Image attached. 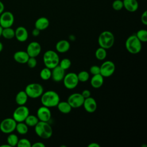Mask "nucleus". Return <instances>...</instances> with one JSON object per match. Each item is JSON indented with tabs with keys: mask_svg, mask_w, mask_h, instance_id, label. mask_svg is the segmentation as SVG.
Returning a JSON list of instances; mask_svg holds the SVG:
<instances>
[{
	"mask_svg": "<svg viewBox=\"0 0 147 147\" xmlns=\"http://www.w3.org/2000/svg\"><path fill=\"white\" fill-rule=\"evenodd\" d=\"M60 102V96L55 91L49 90L43 92L41 96V102L42 106L47 107H54L57 106Z\"/></svg>",
	"mask_w": 147,
	"mask_h": 147,
	"instance_id": "obj_1",
	"label": "nucleus"
},
{
	"mask_svg": "<svg viewBox=\"0 0 147 147\" xmlns=\"http://www.w3.org/2000/svg\"><path fill=\"white\" fill-rule=\"evenodd\" d=\"M34 131L38 137L43 139L51 138L53 134L52 128L48 122L39 121L34 126Z\"/></svg>",
	"mask_w": 147,
	"mask_h": 147,
	"instance_id": "obj_2",
	"label": "nucleus"
},
{
	"mask_svg": "<svg viewBox=\"0 0 147 147\" xmlns=\"http://www.w3.org/2000/svg\"><path fill=\"white\" fill-rule=\"evenodd\" d=\"M98 41L100 47L107 49L113 46L115 41V37L111 32L105 30L99 34Z\"/></svg>",
	"mask_w": 147,
	"mask_h": 147,
	"instance_id": "obj_3",
	"label": "nucleus"
},
{
	"mask_svg": "<svg viewBox=\"0 0 147 147\" xmlns=\"http://www.w3.org/2000/svg\"><path fill=\"white\" fill-rule=\"evenodd\" d=\"M126 50L131 54L138 53L142 49V42L138 40L136 34L128 37L125 42Z\"/></svg>",
	"mask_w": 147,
	"mask_h": 147,
	"instance_id": "obj_4",
	"label": "nucleus"
},
{
	"mask_svg": "<svg viewBox=\"0 0 147 147\" xmlns=\"http://www.w3.org/2000/svg\"><path fill=\"white\" fill-rule=\"evenodd\" d=\"M43 61L46 67L52 69L59 65L60 58L55 51L48 50L43 55Z\"/></svg>",
	"mask_w": 147,
	"mask_h": 147,
	"instance_id": "obj_5",
	"label": "nucleus"
},
{
	"mask_svg": "<svg viewBox=\"0 0 147 147\" xmlns=\"http://www.w3.org/2000/svg\"><path fill=\"white\" fill-rule=\"evenodd\" d=\"M28 98L35 99L39 98L44 92V88L41 84L37 83H32L28 84L24 90Z\"/></svg>",
	"mask_w": 147,
	"mask_h": 147,
	"instance_id": "obj_6",
	"label": "nucleus"
},
{
	"mask_svg": "<svg viewBox=\"0 0 147 147\" xmlns=\"http://www.w3.org/2000/svg\"><path fill=\"white\" fill-rule=\"evenodd\" d=\"M17 122L13 118H6L0 123V130L5 134H10L16 130Z\"/></svg>",
	"mask_w": 147,
	"mask_h": 147,
	"instance_id": "obj_7",
	"label": "nucleus"
},
{
	"mask_svg": "<svg viewBox=\"0 0 147 147\" xmlns=\"http://www.w3.org/2000/svg\"><path fill=\"white\" fill-rule=\"evenodd\" d=\"M63 80L65 87L69 90H72L76 87L79 82L77 74L75 72H69L65 74Z\"/></svg>",
	"mask_w": 147,
	"mask_h": 147,
	"instance_id": "obj_8",
	"label": "nucleus"
},
{
	"mask_svg": "<svg viewBox=\"0 0 147 147\" xmlns=\"http://www.w3.org/2000/svg\"><path fill=\"white\" fill-rule=\"evenodd\" d=\"M29 114V110L28 107L21 105L17 107L13 113V118L17 122H24L26 118Z\"/></svg>",
	"mask_w": 147,
	"mask_h": 147,
	"instance_id": "obj_9",
	"label": "nucleus"
},
{
	"mask_svg": "<svg viewBox=\"0 0 147 147\" xmlns=\"http://www.w3.org/2000/svg\"><path fill=\"white\" fill-rule=\"evenodd\" d=\"M115 64L110 60H107L103 62L100 67V74L103 77H110L115 72Z\"/></svg>",
	"mask_w": 147,
	"mask_h": 147,
	"instance_id": "obj_10",
	"label": "nucleus"
},
{
	"mask_svg": "<svg viewBox=\"0 0 147 147\" xmlns=\"http://www.w3.org/2000/svg\"><path fill=\"white\" fill-rule=\"evenodd\" d=\"M14 22L13 14L9 11H3L0 14V25L2 28L11 27Z\"/></svg>",
	"mask_w": 147,
	"mask_h": 147,
	"instance_id": "obj_11",
	"label": "nucleus"
},
{
	"mask_svg": "<svg viewBox=\"0 0 147 147\" xmlns=\"http://www.w3.org/2000/svg\"><path fill=\"white\" fill-rule=\"evenodd\" d=\"M84 100L81 93H74L68 96L67 102L72 108H79L83 106Z\"/></svg>",
	"mask_w": 147,
	"mask_h": 147,
	"instance_id": "obj_12",
	"label": "nucleus"
},
{
	"mask_svg": "<svg viewBox=\"0 0 147 147\" xmlns=\"http://www.w3.org/2000/svg\"><path fill=\"white\" fill-rule=\"evenodd\" d=\"M37 117L40 121L48 122L51 118V111L49 107L42 106L37 111Z\"/></svg>",
	"mask_w": 147,
	"mask_h": 147,
	"instance_id": "obj_13",
	"label": "nucleus"
},
{
	"mask_svg": "<svg viewBox=\"0 0 147 147\" xmlns=\"http://www.w3.org/2000/svg\"><path fill=\"white\" fill-rule=\"evenodd\" d=\"M41 51L40 44L37 41H32L30 42L26 48V52L29 57H36L39 55Z\"/></svg>",
	"mask_w": 147,
	"mask_h": 147,
	"instance_id": "obj_14",
	"label": "nucleus"
},
{
	"mask_svg": "<svg viewBox=\"0 0 147 147\" xmlns=\"http://www.w3.org/2000/svg\"><path fill=\"white\" fill-rule=\"evenodd\" d=\"M83 106L85 110L89 113L95 112L97 109L96 102L95 99L91 96L84 99Z\"/></svg>",
	"mask_w": 147,
	"mask_h": 147,
	"instance_id": "obj_15",
	"label": "nucleus"
},
{
	"mask_svg": "<svg viewBox=\"0 0 147 147\" xmlns=\"http://www.w3.org/2000/svg\"><path fill=\"white\" fill-rule=\"evenodd\" d=\"M51 78L53 80L56 82L63 80L65 74V70L61 68L59 65L52 68L51 70Z\"/></svg>",
	"mask_w": 147,
	"mask_h": 147,
	"instance_id": "obj_16",
	"label": "nucleus"
},
{
	"mask_svg": "<svg viewBox=\"0 0 147 147\" xmlns=\"http://www.w3.org/2000/svg\"><path fill=\"white\" fill-rule=\"evenodd\" d=\"M20 42H25L28 38V32L27 29L22 26H18L15 30V37Z\"/></svg>",
	"mask_w": 147,
	"mask_h": 147,
	"instance_id": "obj_17",
	"label": "nucleus"
},
{
	"mask_svg": "<svg viewBox=\"0 0 147 147\" xmlns=\"http://www.w3.org/2000/svg\"><path fill=\"white\" fill-rule=\"evenodd\" d=\"M14 60L20 64L26 63L29 56L28 55L26 51H18L14 53L13 55Z\"/></svg>",
	"mask_w": 147,
	"mask_h": 147,
	"instance_id": "obj_18",
	"label": "nucleus"
},
{
	"mask_svg": "<svg viewBox=\"0 0 147 147\" xmlns=\"http://www.w3.org/2000/svg\"><path fill=\"white\" fill-rule=\"evenodd\" d=\"M123 7L128 11L133 13L138 8V2L137 0H123Z\"/></svg>",
	"mask_w": 147,
	"mask_h": 147,
	"instance_id": "obj_19",
	"label": "nucleus"
},
{
	"mask_svg": "<svg viewBox=\"0 0 147 147\" xmlns=\"http://www.w3.org/2000/svg\"><path fill=\"white\" fill-rule=\"evenodd\" d=\"M49 25V20L45 17H41L36 20L34 23V27L41 30L46 29Z\"/></svg>",
	"mask_w": 147,
	"mask_h": 147,
	"instance_id": "obj_20",
	"label": "nucleus"
},
{
	"mask_svg": "<svg viewBox=\"0 0 147 147\" xmlns=\"http://www.w3.org/2000/svg\"><path fill=\"white\" fill-rule=\"evenodd\" d=\"M70 48V43L66 40L59 41L56 44V49L58 52L65 53Z\"/></svg>",
	"mask_w": 147,
	"mask_h": 147,
	"instance_id": "obj_21",
	"label": "nucleus"
},
{
	"mask_svg": "<svg viewBox=\"0 0 147 147\" xmlns=\"http://www.w3.org/2000/svg\"><path fill=\"white\" fill-rule=\"evenodd\" d=\"M104 77L100 74L94 75L92 77L90 80V84L91 86L94 88H99L101 87L104 82Z\"/></svg>",
	"mask_w": 147,
	"mask_h": 147,
	"instance_id": "obj_22",
	"label": "nucleus"
},
{
	"mask_svg": "<svg viewBox=\"0 0 147 147\" xmlns=\"http://www.w3.org/2000/svg\"><path fill=\"white\" fill-rule=\"evenodd\" d=\"M28 96L25 91H19L16 95L15 100L16 103L19 105H25L27 102Z\"/></svg>",
	"mask_w": 147,
	"mask_h": 147,
	"instance_id": "obj_23",
	"label": "nucleus"
},
{
	"mask_svg": "<svg viewBox=\"0 0 147 147\" xmlns=\"http://www.w3.org/2000/svg\"><path fill=\"white\" fill-rule=\"evenodd\" d=\"M56 107H57L59 111L63 114L69 113L72 109L67 101L59 102Z\"/></svg>",
	"mask_w": 147,
	"mask_h": 147,
	"instance_id": "obj_24",
	"label": "nucleus"
},
{
	"mask_svg": "<svg viewBox=\"0 0 147 147\" xmlns=\"http://www.w3.org/2000/svg\"><path fill=\"white\" fill-rule=\"evenodd\" d=\"M1 36L6 39H12L15 37V30L11 27L2 28Z\"/></svg>",
	"mask_w": 147,
	"mask_h": 147,
	"instance_id": "obj_25",
	"label": "nucleus"
},
{
	"mask_svg": "<svg viewBox=\"0 0 147 147\" xmlns=\"http://www.w3.org/2000/svg\"><path fill=\"white\" fill-rule=\"evenodd\" d=\"M16 130L21 135H25L28 131V126L24 122H17Z\"/></svg>",
	"mask_w": 147,
	"mask_h": 147,
	"instance_id": "obj_26",
	"label": "nucleus"
},
{
	"mask_svg": "<svg viewBox=\"0 0 147 147\" xmlns=\"http://www.w3.org/2000/svg\"><path fill=\"white\" fill-rule=\"evenodd\" d=\"M39 120L37 116L34 115H30L29 114L28 116L26 118L24 122L28 126L30 127L35 126V125L38 122Z\"/></svg>",
	"mask_w": 147,
	"mask_h": 147,
	"instance_id": "obj_27",
	"label": "nucleus"
},
{
	"mask_svg": "<svg viewBox=\"0 0 147 147\" xmlns=\"http://www.w3.org/2000/svg\"><path fill=\"white\" fill-rule=\"evenodd\" d=\"M18 140V137L16 134L11 133L9 134L7 137V143L10 145V147L16 146L17 145Z\"/></svg>",
	"mask_w": 147,
	"mask_h": 147,
	"instance_id": "obj_28",
	"label": "nucleus"
},
{
	"mask_svg": "<svg viewBox=\"0 0 147 147\" xmlns=\"http://www.w3.org/2000/svg\"><path fill=\"white\" fill-rule=\"evenodd\" d=\"M95 56L96 58L99 60H105L107 56L106 49L102 47L98 48L95 52Z\"/></svg>",
	"mask_w": 147,
	"mask_h": 147,
	"instance_id": "obj_29",
	"label": "nucleus"
},
{
	"mask_svg": "<svg viewBox=\"0 0 147 147\" xmlns=\"http://www.w3.org/2000/svg\"><path fill=\"white\" fill-rule=\"evenodd\" d=\"M51 69L45 67L40 71V76L41 79L44 80H48L51 78Z\"/></svg>",
	"mask_w": 147,
	"mask_h": 147,
	"instance_id": "obj_30",
	"label": "nucleus"
},
{
	"mask_svg": "<svg viewBox=\"0 0 147 147\" xmlns=\"http://www.w3.org/2000/svg\"><path fill=\"white\" fill-rule=\"evenodd\" d=\"M136 36L141 42H146L147 41V30L145 29H140L138 30Z\"/></svg>",
	"mask_w": 147,
	"mask_h": 147,
	"instance_id": "obj_31",
	"label": "nucleus"
},
{
	"mask_svg": "<svg viewBox=\"0 0 147 147\" xmlns=\"http://www.w3.org/2000/svg\"><path fill=\"white\" fill-rule=\"evenodd\" d=\"M79 82H87L90 78V74L86 71H82L77 74Z\"/></svg>",
	"mask_w": 147,
	"mask_h": 147,
	"instance_id": "obj_32",
	"label": "nucleus"
},
{
	"mask_svg": "<svg viewBox=\"0 0 147 147\" xmlns=\"http://www.w3.org/2000/svg\"><path fill=\"white\" fill-rule=\"evenodd\" d=\"M59 65L65 71L68 69L71 65V61L68 58H64L59 61Z\"/></svg>",
	"mask_w": 147,
	"mask_h": 147,
	"instance_id": "obj_33",
	"label": "nucleus"
},
{
	"mask_svg": "<svg viewBox=\"0 0 147 147\" xmlns=\"http://www.w3.org/2000/svg\"><path fill=\"white\" fill-rule=\"evenodd\" d=\"M112 7L116 11L122 10L123 8V1L122 0H114L112 3Z\"/></svg>",
	"mask_w": 147,
	"mask_h": 147,
	"instance_id": "obj_34",
	"label": "nucleus"
},
{
	"mask_svg": "<svg viewBox=\"0 0 147 147\" xmlns=\"http://www.w3.org/2000/svg\"><path fill=\"white\" fill-rule=\"evenodd\" d=\"M17 146L18 147H31L32 144L29 140L26 138H22L18 140Z\"/></svg>",
	"mask_w": 147,
	"mask_h": 147,
	"instance_id": "obj_35",
	"label": "nucleus"
},
{
	"mask_svg": "<svg viewBox=\"0 0 147 147\" xmlns=\"http://www.w3.org/2000/svg\"><path fill=\"white\" fill-rule=\"evenodd\" d=\"M26 64L29 68H33L37 65V60L36 59V57H29V58L28 59L26 62Z\"/></svg>",
	"mask_w": 147,
	"mask_h": 147,
	"instance_id": "obj_36",
	"label": "nucleus"
},
{
	"mask_svg": "<svg viewBox=\"0 0 147 147\" xmlns=\"http://www.w3.org/2000/svg\"><path fill=\"white\" fill-rule=\"evenodd\" d=\"M90 72L92 75H97L100 74V67L98 65H92L90 68Z\"/></svg>",
	"mask_w": 147,
	"mask_h": 147,
	"instance_id": "obj_37",
	"label": "nucleus"
},
{
	"mask_svg": "<svg viewBox=\"0 0 147 147\" xmlns=\"http://www.w3.org/2000/svg\"><path fill=\"white\" fill-rule=\"evenodd\" d=\"M141 21L144 25H147V11L145 10L141 16Z\"/></svg>",
	"mask_w": 147,
	"mask_h": 147,
	"instance_id": "obj_38",
	"label": "nucleus"
},
{
	"mask_svg": "<svg viewBox=\"0 0 147 147\" xmlns=\"http://www.w3.org/2000/svg\"><path fill=\"white\" fill-rule=\"evenodd\" d=\"M81 94L82 95V96H83V98L85 99V98H87L90 96H91V92L90 91V90H84Z\"/></svg>",
	"mask_w": 147,
	"mask_h": 147,
	"instance_id": "obj_39",
	"label": "nucleus"
},
{
	"mask_svg": "<svg viewBox=\"0 0 147 147\" xmlns=\"http://www.w3.org/2000/svg\"><path fill=\"white\" fill-rule=\"evenodd\" d=\"M32 147H45V145L41 142H36L32 145Z\"/></svg>",
	"mask_w": 147,
	"mask_h": 147,
	"instance_id": "obj_40",
	"label": "nucleus"
},
{
	"mask_svg": "<svg viewBox=\"0 0 147 147\" xmlns=\"http://www.w3.org/2000/svg\"><path fill=\"white\" fill-rule=\"evenodd\" d=\"M40 30L36 28H34V29H33L32 32V34L33 36L34 37H37L38 36L39 34H40Z\"/></svg>",
	"mask_w": 147,
	"mask_h": 147,
	"instance_id": "obj_41",
	"label": "nucleus"
},
{
	"mask_svg": "<svg viewBox=\"0 0 147 147\" xmlns=\"http://www.w3.org/2000/svg\"><path fill=\"white\" fill-rule=\"evenodd\" d=\"M88 147H100V145L96 142H91L88 145Z\"/></svg>",
	"mask_w": 147,
	"mask_h": 147,
	"instance_id": "obj_42",
	"label": "nucleus"
},
{
	"mask_svg": "<svg viewBox=\"0 0 147 147\" xmlns=\"http://www.w3.org/2000/svg\"><path fill=\"white\" fill-rule=\"evenodd\" d=\"M5 10V6L3 3L0 1V14L4 11Z\"/></svg>",
	"mask_w": 147,
	"mask_h": 147,
	"instance_id": "obj_43",
	"label": "nucleus"
},
{
	"mask_svg": "<svg viewBox=\"0 0 147 147\" xmlns=\"http://www.w3.org/2000/svg\"><path fill=\"white\" fill-rule=\"evenodd\" d=\"M3 44L0 41V52H2V49H3Z\"/></svg>",
	"mask_w": 147,
	"mask_h": 147,
	"instance_id": "obj_44",
	"label": "nucleus"
},
{
	"mask_svg": "<svg viewBox=\"0 0 147 147\" xmlns=\"http://www.w3.org/2000/svg\"><path fill=\"white\" fill-rule=\"evenodd\" d=\"M0 147H10V145L8 144H7L2 145L0 146Z\"/></svg>",
	"mask_w": 147,
	"mask_h": 147,
	"instance_id": "obj_45",
	"label": "nucleus"
},
{
	"mask_svg": "<svg viewBox=\"0 0 147 147\" xmlns=\"http://www.w3.org/2000/svg\"><path fill=\"white\" fill-rule=\"evenodd\" d=\"M2 28L0 25V37H1V35H2Z\"/></svg>",
	"mask_w": 147,
	"mask_h": 147,
	"instance_id": "obj_46",
	"label": "nucleus"
}]
</instances>
